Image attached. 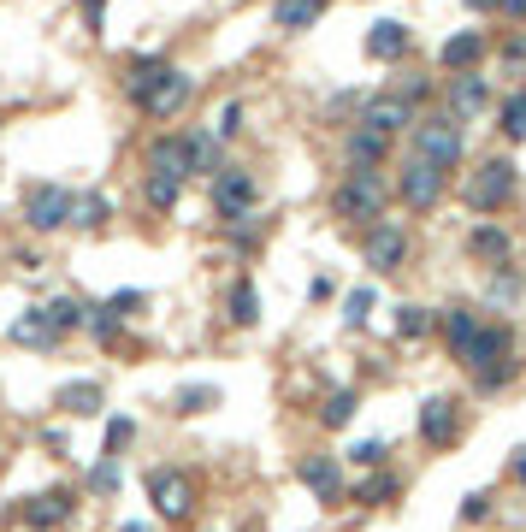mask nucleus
<instances>
[{
	"mask_svg": "<svg viewBox=\"0 0 526 532\" xmlns=\"http://www.w3.org/2000/svg\"><path fill=\"white\" fill-rule=\"evenodd\" d=\"M461 367L473 373V391H479V397H491V391L515 385V379H521V355H515V332H509V326H497V320H479V337L467 343Z\"/></svg>",
	"mask_w": 526,
	"mask_h": 532,
	"instance_id": "obj_1",
	"label": "nucleus"
},
{
	"mask_svg": "<svg viewBox=\"0 0 526 532\" xmlns=\"http://www.w3.org/2000/svg\"><path fill=\"white\" fill-rule=\"evenodd\" d=\"M385 207H391V184H385V172H349L337 190H331V213L343 219V225H379L385 219Z\"/></svg>",
	"mask_w": 526,
	"mask_h": 532,
	"instance_id": "obj_2",
	"label": "nucleus"
},
{
	"mask_svg": "<svg viewBox=\"0 0 526 532\" xmlns=\"http://www.w3.org/2000/svg\"><path fill=\"white\" fill-rule=\"evenodd\" d=\"M414 160H426V166H438V172L461 166V125L450 113L414 119Z\"/></svg>",
	"mask_w": 526,
	"mask_h": 532,
	"instance_id": "obj_3",
	"label": "nucleus"
},
{
	"mask_svg": "<svg viewBox=\"0 0 526 532\" xmlns=\"http://www.w3.org/2000/svg\"><path fill=\"white\" fill-rule=\"evenodd\" d=\"M148 503H154L160 521H190V509H196V479H190L184 467H154V473H148Z\"/></svg>",
	"mask_w": 526,
	"mask_h": 532,
	"instance_id": "obj_4",
	"label": "nucleus"
},
{
	"mask_svg": "<svg viewBox=\"0 0 526 532\" xmlns=\"http://www.w3.org/2000/svg\"><path fill=\"white\" fill-rule=\"evenodd\" d=\"M515 160H479V172L467 178V207L473 213H497V207H509L515 201Z\"/></svg>",
	"mask_w": 526,
	"mask_h": 532,
	"instance_id": "obj_5",
	"label": "nucleus"
},
{
	"mask_svg": "<svg viewBox=\"0 0 526 532\" xmlns=\"http://www.w3.org/2000/svg\"><path fill=\"white\" fill-rule=\"evenodd\" d=\"M255 201H261V184H255L249 172H237V166H219V172H213V213H219L225 225H231V219H249Z\"/></svg>",
	"mask_w": 526,
	"mask_h": 532,
	"instance_id": "obj_6",
	"label": "nucleus"
},
{
	"mask_svg": "<svg viewBox=\"0 0 526 532\" xmlns=\"http://www.w3.org/2000/svg\"><path fill=\"white\" fill-rule=\"evenodd\" d=\"M361 255L373 272H402L408 261V231L396 225V219H379V225H367V237H361Z\"/></svg>",
	"mask_w": 526,
	"mask_h": 532,
	"instance_id": "obj_7",
	"label": "nucleus"
},
{
	"mask_svg": "<svg viewBox=\"0 0 526 532\" xmlns=\"http://www.w3.org/2000/svg\"><path fill=\"white\" fill-rule=\"evenodd\" d=\"M18 515H24V527H30V532H54V527H66L71 515H77V491H66V485L36 491V497H24V503H18Z\"/></svg>",
	"mask_w": 526,
	"mask_h": 532,
	"instance_id": "obj_8",
	"label": "nucleus"
},
{
	"mask_svg": "<svg viewBox=\"0 0 526 532\" xmlns=\"http://www.w3.org/2000/svg\"><path fill=\"white\" fill-rule=\"evenodd\" d=\"M420 438L432 450H456L461 444V402L456 397H426L420 402Z\"/></svg>",
	"mask_w": 526,
	"mask_h": 532,
	"instance_id": "obj_9",
	"label": "nucleus"
},
{
	"mask_svg": "<svg viewBox=\"0 0 526 532\" xmlns=\"http://www.w3.org/2000/svg\"><path fill=\"white\" fill-rule=\"evenodd\" d=\"M24 225L30 231H60V225H71V196L60 190V184H30V196H24Z\"/></svg>",
	"mask_w": 526,
	"mask_h": 532,
	"instance_id": "obj_10",
	"label": "nucleus"
},
{
	"mask_svg": "<svg viewBox=\"0 0 526 532\" xmlns=\"http://www.w3.org/2000/svg\"><path fill=\"white\" fill-rule=\"evenodd\" d=\"M396 196L408 201L414 213H432V207L444 201V172L426 166V160H408V166L396 172Z\"/></svg>",
	"mask_w": 526,
	"mask_h": 532,
	"instance_id": "obj_11",
	"label": "nucleus"
},
{
	"mask_svg": "<svg viewBox=\"0 0 526 532\" xmlns=\"http://www.w3.org/2000/svg\"><path fill=\"white\" fill-rule=\"evenodd\" d=\"M190 95H196V77L172 66L154 89H148V95H142V101H136V107H142L148 119H172V113H184V107H190Z\"/></svg>",
	"mask_w": 526,
	"mask_h": 532,
	"instance_id": "obj_12",
	"label": "nucleus"
},
{
	"mask_svg": "<svg viewBox=\"0 0 526 532\" xmlns=\"http://www.w3.org/2000/svg\"><path fill=\"white\" fill-rule=\"evenodd\" d=\"M296 479H302V485H308V491H314L320 503H331V509H337V503L349 497V485H343V467H337V456H320V450L296 462Z\"/></svg>",
	"mask_w": 526,
	"mask_h": 532,
	"instance_id": "obj_13",
	"label": "nucleus"
},
{
	"mask_svg": "<svg viewBox=\"0 0 526 532\" xmlns=\"http://www.w3.org/2000/svg\"><path fill=\"white\" fill-rule=\"evenodd\" d=\"M420 113H414V101H402V95H373V101H361V131H379V136H396L408 131Z\"/></svg>",
	"mask_w": 526,
	"mask_h": 532,
	"instance_id": "obj_14",
	"label": "nucleus"
},
{
	"mask_svg": "<svg viewBox=\"0 0 526 532\" xmlns=\"http://www.w3.org/2000/svg\"><path fill=\"white\" fill-rule=\"evenodd\" d=\"M485 107H491V83H485V77H479V71H461L456 83H450V119H479V113H485Z\"/></svg>",
	"mask_w": 526,
	"mask_h": 532,
	"instance_id": "obj_15",
	"label": "nucleus"
},
{
	"mask_svg": "<svg viewBox=\"0 0 526 532\" xmlns=\"http://www.w3.org/2000/svg\"><path fill=\"white\" fill-rule=\"evenodd\" d=\"M343 154H349V172H385V160H391V136H379V131H349Z\"/></svg>",
	"mask_w": 526,
	"mask_h": 532,
	"instance_id": "obj_16",
	"label": "nucleus"
},
{
	"mask_svg": "<svg viewBox=\"0 0 526 532\" xmlns=\"http://www.w3.org/2000/svg\"><path fill=\"white\" fill-rule=\"evenodd\" d=\"M485 30H456L444 48H438V66L444 71H479V60H485Z\"/></svg>",
	"mask_w": 526,
	"mask_h": 532,
	"instance_id": "obj_17",
	"label": "nucleus"
},
{
	"mask_svg": "<svg viewBox=\"0 0 526 532\" xmlns=\"http://www.w3.org/2000/svg\"><path fill=\"white\" fill-rule=\"evenodd\" d=\"M54 408H66V414H77V420H89V414H101V408H107V391H101V379H71V385L54 391Z\"/></svg>",
	"mask_w": 526,
	"mask_h": 532,
	"instance_id": "obj_18",
	"label": "nucleus"
},
{
	"mask_svg": "<svg viewBox=\"0 0 526 532\" xmlns=\"http://www.w3.org/2000/svg\"><path fill=\"white\" fill-rule=\"evenodd\" d=\"M467 255H473V261H485V266H509V261H515V243H509V231H503V225H473Z\"/></svg>",
	"mask_w": 526,
	"mask_h": 532,
	"instance_id": "obj_19",
	"label": "nucleus"
},
{
	"mask_svg": "<svg viewBox=\"0 0 526 532\" xmlns=\"http://www.w3.org/2000/svg\"><path fill=\"white\" fill-rule=\"evenodd\" d=\"M402 54H408V24L379 18V24L367 30V60H402Z\"/></svg>",
	"mask_w": 526,
	"mask_h": 532,
	"instance_id": "obj_20",
	"label": "nucleus"
},
{
	"mask_svg": "<svg viewBox=\"0 0 526 532\" xmlns=\"http://www.w3.org/2000/svg\"><path fill=\"white\" fill-rule=\"evenodd\" d=\"M36 314H42V326H48L54 337H71L77 326H83V314H89V308H83L77 296H54V302H42Z\"/></svg>",
	"mask_w": 526,
	"mask_h": 532,
	"instance_id": "obj_21",
	"label": "nucleus"
},
{
	"mask_svg": "<svg viewBox=\"0 0 526 532\" xmlns=\"http://www.w3.org/2000/svg\"><path fill=\"white\" fill-rule=\"evenodd\" d=\"M148 172H172V178H190V160H184V136H154V142H148Z\"/></svg>",
	"mask_w": 526,
	"mask_h": 532,
	"instance_id": "obj_22",
	"label": "nucleus"
},
{
	"mask_svg": "<svg viewBox=\"0 0 526 532\" xmlns=\"http://www.w3.org/2000/svg\"><path fill=\"white\" fill-rule=\"evenodd\" d=\"M473 337H479V314H473V308H450V314H444V349H450V361L467 355Z\"/></svg>",
	"mask_w": 526,
	"mask_h": 532,
	"instance_id": "obj_23",
	"label": "nucleus"
},
{
	"mask_svg": "<svg viewBox=\"0 0 526 532\" xmlns=\"http://www.w3.org/2000/svg\"><path fill=\"white\" fill-rule=\"evenodd\" d=\"M225 314H231V326H243V332H249V326H261V290H255L249 278H237V284H231Z\"/></svg>",
	"mask_w": 526,
	"mask_h": 532,
	"instance_id": "obj_24",
	"label": "nucleus"
},
{
	"mask_svg": "<svg viewBox=\"0 0 526 532\" xmlns=\"http://www.w3.org/2000/svg\"><path fill=\"white\" fill-rule=\"evenodd\" d=\"M166 71H172V60H166V54H136V60H131V77H125L131 101H142V95H148V89H154Z\"/></svg>",
	"mask_w": 526,
	"mask_h": 532,
	"instance_id": "obj_25",
	"label": "nucleus"
},
{
	"mask_svg": "<svg viewBox=\"0 0 526 532\" xmlns=\"http://www.w3.org/2000/svg\"><path fill=\"white\" fill-rule=\"evenodd\" d=\"M184 160H190V178H196V172L213 178V172H219V136L213 131H190L184 136Z\"/></svg>",
	"mask_w": 526,
	"mask_h": 532,
	"instance_id": "obj_26",
	"label": "nucleus"
},
{
	"mask_svg": "<svg viewBox=\"0 0 526 532\" xmlns=\"http://www.w3.org/2000/svg\"><path fill=\"white\" fill-rule=\"evenodd\" d=\"M113 219V201L101 196V190H89V196H71V225L77 231H101Z\"/></svg>",
	"mask_w": 526,
	"mask_h": 532,
	"instance_id": "obj_27",
	"label": "nucleus"
},
{
	"mask_svg": "<svg viewBox=\"0 0 526 532\" xmlns=\"http://www.w3.org/2000/svg\"><path fill=\"white\" fill-rule=\"evenodd\" d=\"M396 491H402V485H396V473H379V467H367V479H361L349 497H355L361 509H379V503H391Z\"/></svg>",
	"mask_w": 526,
	"mask_h": 532,
	"instance_id": "obj_28",
	"label": "nucleus"
},
{
	"mask_svg": "<svg viewBox=\"0 0 526 532\" xmlns=\"http://www.w3.org/2000/svg\"><path fill=\"white\" fill-rule=\"evenodd\" d=\"M142 196H148V207L172 213L178 196H184V178H172V172H142Z\"/></svg>",
	"mask_w": 526,
	"mask_h": 532,
	"instance_id": "obj_29",
	"label": "nucleus"
},
{
	"mask_svg": "<svg viewBox=\"0 0 526 532\" xmlns=\"http://www.w3.org/2000/svg\"><path fill=\"white\" fill-rule=\"evenodd\" d=\"M320 12H326V0H278V6H272V18H278L284 30H314Z\"/></svg>",
	"mask_w": 526,
	"mask_h": 532,
	"instance_id": "obj_30",
	"label": "nucleus"
},
{
	"mask_svg": "<svg viewBox=\"0 0 526 532\" xmlns=\"http://www.w3.org/2000/svg\"><path fill=\"white\" fill-rule=\"evenodd\" d=\"M355 408H361V391H331V397L320 402V426H331V432H343V426L355 420Z\"/></svg>",
	"mask_w": 526,
	"mask_h": 532,
	"instance_id": "obj_31",
	"label": "nucleus"
},
{
	"mask_svg": "<svg viewBox=\"0 0 526 532\" xmlns=\"http://www.w3.org/2000/svg\"><path fill=\"white\" fill-rule=\"evenodd\" d=\"M12 343H24V349H54V343H60V337L48 332V326H42V314H36V308H30V314H24V320H12Z\"/></svg>",
	"mask_w": 526,
	"mask_h": 532,
	"instance_id": "obj_32",
	"label": "nucleus"
},
{
	"mask_svg": "<svg viewBox=\"0 0 526 532\" xmlns=\"http://www.w3.org/2000/svg\"><path fill=\"white\" fill-rule=\"evenodd\" d=\"M213 402H219V385H184V391L172 397V414H184V420H190V414H207Z\"/></svg>",
	"mask_w": 526,
	"mask_h": 532,
	"instance_id": "obj_33",
	"label": "nucleus"
},
{
	"mask_svg": "<svg viewBox=\"0 0 526 532\" xmlns=\"http://www.w3.org/2000/svg\"><path fill=\"white\" fill-rule=\"evenodd\" d=\"M83 332L95 337V343H119V314L101 302V308H89V314H83Z\"/></svg>",
	"mask_w": 526,
	"mask_h": 532,
	"instance_id": "obj_34",
	"label": "nucleus"
},
{
	"mask_svg": "<svg viewBox=\"0 0 526 532\" xmlns=\"http://www.w3.org/2000/svg\"><path fill=\"white\" fill-rule=\"evenodd\" d=\"M432 332V314H426V308H414V302H402V308H396V337H408V343H414V337H426Z\"/></svg>",
	"mask_w": 526,
	"mask_h": 532,
	"instance_id": "obj_35",
	"label": "nucleus"
},
{
	"mask_svg": "<svg viewBox=\"0 0 526 532\" xmlns=\"http://www.w3.org/2000/svg\"><path fill=\"white\" fill-rule=\"evenodd\" d=\"M503 136H509V142H526V89H515V95L503 101Z\"/></svg>",
	"mask_w": 526,
	"mask_h": 532,
	"instance_id": "obj_36",
	"label": "nucleus"
},
{
	"mask_svg": "<svg viewBox=\"0 0 526 532\" xmlns=\"http://www.w3.org/2000/svg\"><path fill=\"white\" fill-rule=\"evenodd\" d=\"M521 290H526V278L515 266H491V296L497 302H521Z\"/></svg>",
	"mask_w": 526,
	"mask_h": 532,
	"instance_id": "obj_37",
	"label": "nucleus"
},
{
	"mask_svg": "<svg viewBox=\"0 0 526 532\" xmlns=\"http://www.w3.org/2000/svg\"><path fill=\"white\" fill-rule=\"evenodd\" d=\"M89 491L95 497H113L119 491V456H101V462L89 467Z\"/></svg>",
	"mask_w": 526,
	"mask_h": 532,
	"instance_id": "obj_38",
	"label": "nucleus"
},
{
	"mask_svg": "<svg viewBox=\"0 0 526 532\" xmlns=\"http://www.w3.org/2000/svg\"><path fill=\"white\" fill-rule=\"evenodd\" d=\"M131 438H136V426L125 420V414H113V420H107V450H101V456H125Z\"/></svg>",
	"mask_w": 526,
	"mask_h": 532,
	"instance_id": "obj_39",
	"label": "nucleus"
},
{
	"mask_svg": "<svg viewBox=\"0 0 526 532\" xmlns=\"http://www.w3.org/2000/svg\"><path fill=\"white\" fill-rule=\"evenodd\" d=\"M385 456H391V444H385V438H361V444L349 450V462H361V467H385Z\"/></svg>",
	"mask_w": 526,
	"mask_h": 532,
	"instance_id": "obj_40",
	"label": "nucleus"
},
{
	"mask_svg": "<svg viewBox=\"0 0 526 532\" xmlns=\"http://www.w3.org/2000/svg\"><path fill=\"white\" fill-rule=\"evenodd\" d=\"M367 314H373V290H349L343 320H349V326H367Z\"/></svg>",
	"mask_w": 526,
	"mask_h": 532,
	"instance_id": "obj_41",
	"label": "nucleus"
},
{
	"mask_svg": "<svg viewBox=\"0 0 526 532\" xmlns=\"http://www.w3.org/2000/svg\"><path fill=\"white\" fill-rule=\"evenodd\" d=\"M237 131H243V101H225V113H219V125H213V136H219V142H231Z\"/></svg>",
	"mask_w": 526,
	"mask_h": 532,
	"instance_id": "obj_42",
	"label": "nucleus"
},
{
	"mask_svg": "<svg viewBox=\"0 0 526 532\" xmlns=\"http://www.w3.org/2000/svg\"><path fill=\"white\" fill-rule=\"evenodd\" d=\"M491 515V491H467L461 497V521H485Z\"/></svg>",
	"mask_w": 526,
	"mask_h": 532,
	"instance_id": "obj_43",
	"label": "nucleus"
},
{
	"mask_svg": "<svg viewBox=\"0 0 526 532\" xmlns=\"http://www.w3.org/2000/svg\"><path fill=\"white\" fill-rule=\"evenodd\" d=\"M142 302H148V296H142V290H119V296H107V308H113V314H119V320H125V314H131V308H142Z\"/></svg>",
	"mask_w": 526,
	"mask_h": 532,
	"instance_id": "obj_44",
	"label": "nucleus"
},
{
	"mask_svg": "<svg viewBox=\"0 0 526 532\" xmlns=\"http://www.w3.org/2000/svg\"><path fill=\"white\" fill-rule=\"evenodd\" d=\"M42 444H48L54 456H66V450H71V438H66V432H60V426H48V432H42Z\"/></svg>",
	"mask_w": 526,
	"mask_h": 532,
	"instance_id": "obj_45",
	"label": "nucleus"
},
{
	"mask_svg": "<svg viewBox=\"0 0 526 532\" xmlns=\"http://www.w3.org/2000/svg\"><path fill=\"white\" fill-rule=\"evenodd\" d=\"M503 60H509V66H526V36H515V42L503 48Z\"/></svg>",
	"mask_w": 526,
	"mask_h": 532,
	"instance_id": "obj_46",
	"label": "nucleus"
},
{
	"mask_svg": "<svg viewBox=\"0 0 526 532\" xmlns=\"http://www.w3.org/2000/svg\"><path fill=\"white\" fill-rule=\"evenodd\" d=\"M509 473H515V479H521V485H526V444H521V450H515V456H509Z\"/></svg>",
	"mask_w": 526,
	"mask_h": 532,
	"instance_id": "obj_47",
	"label": "nucleus"
},
{
	"mask_svg": "<svg viewBox=\"0 0 526 532\" xmlns=\"http://www.w3.org/2000/svg\"><path fill=\"white\" fill-rule=\"evenodd\" d=\"M101 6H107V0H83V12H89V24H95V30H101Z\"/></svg>",
	"mask_w": 526,
	"mask_h": 532,
	"instance_id": "obj_48",
	"label": "nucleus"
},
{
	"mask_svg": "<svg viewBox=\"0 0 526 532\" xmlns=\"http://www.w3.org/2000/svg\"><path fill=\"white\" fill-rule=\"evenodd\" d=\"M503 12H509V18H526V0H503Z\"/></svg>",
	"mask_w": 526,
	"mask_h": 532,
	"instance_id": "obj_49",
	"label": "nucleus"
},
{
	"mask_svg": "<svg viewBox=\"0 0 526 532\" xmlns=\"http://www.w3.org/2000/svg\"><path fill=\"white\" fill-rule=\"evenodd\" d=\"M467 6H473V12H497L503 0H467Z\"/></svg>",
	"mask_w": 526,
	"mask_h": 532,
	"instance_id": "obj_50",
	"label": "nucleus"
},
{
	"mask_svg": "<svg viewBox=\"0 0 526 532\" xmlns=\"http://www.w3.org/2000/svg\"><path fill=\"white\" fill-rule=\"evenodd\" d=\"M125 532H148V527H142V521H131V527H125Z\"/></svg>",
	"mask_w": 526,
	"mask_h": 532,
	"instance_id": "obj_51",
	"label": "nucleus"
}]
</instances>
